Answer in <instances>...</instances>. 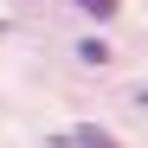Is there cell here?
Returning a JSON list of instances; mask_svg holds the SVG:
<instances>
[{
    "mask_svg": "<svg viewBox=\"0 0 148 148\" xmlns=\"http://www.w3.org/2000/svg\"><path fill=\"white\" fill-rule=\"evenodd\" d=\"M77 7H84L90 19H116V0H77Z\"/></svg>",
    "mask_w": 148,
    "mask_h": 148,
    "instance_id": "7a4b0ae2",
    "label": "cell"
},
{
    "mask_svg": "<svg viewBox=\"0 0 148 148\" xmlns=\"http://www.w3.org/2000/svg\"><path fill=\"white\" fill-rule=\"evenodd\" d=\"M52 148H116V135H103V129H90V122H77V129L58 135Z\"/></svg>",
    "mask_w": 148,
    "mask_h": 148,
    "instance_id": "6da1fadb",
    "label": "cell"
}]
</instances>
